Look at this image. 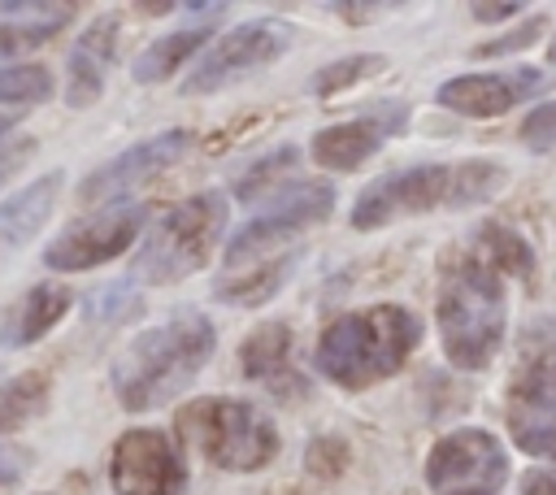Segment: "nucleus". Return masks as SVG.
<instances>
[{
	"label": "nucleus",
	"instance_id": "nucleus-1",
	"mask_svg": "<svg viewBox=\"0 0 556 495\" xmlns=\"http://www.w3.org/2000/svg\"><path fill=\"white\" fill-rule=\"evenodd\" d=\"M213 347H217V334L200 313H178L148 326L113 360V391L122 408L143 412V408L169 404L195 382Z\"/></svg>",
	"mask_w": 556,
	"mask_h": 495
},
{
	"label": "nucleus",
	"instance_id": "nucleus-2",
	"mask_svg": "<svg viewBox=\"0 0 556 495\" xmlns=\"http://www.w3.org/2000/svg\"><path fill=\"white\" fill-rule=\"evenodd\" d=\"M421 326L400 304H378L365 313L339 317L317 343V369L339 386H369L395 373L417 347Z\"/></svg>",
	"mask_w": 556,
	"mask_h": 495
},
{
	"label": "nucleus",
	"instance_id": "nucleus-3",
	"mask_svg": "<svg viewBox=\"0 0 556 495\" xmlns=\"http://www.w3.org/2000/svg\"><path fill=\"white\" fill-rule=\"evenodd\" d=\"M443 352L460 369H482L504 339V287L491 265H456L439 295Z\"/></svg>",
	"mask_w": 556,
	"mask_h": 495
},
{
	"label": "nucleus",
	"instance_id": "nucleus-4",
	"mask_svg": "<svg viewBox=\"0 0 556 495\" xmlns=\"http://www.w3.org/2000/svg\"><path fill=\"white\" fill-rule=\"evenodd\" d=\"M222 230H226V200L217 191L187 195L143 234L135 256V278L148 287H165L195 274L200 265H208V252L217 248Z\"/></svg>",
	"mask_w": 556,
	"mask_h": 495
},
{
	"label": "nucleus",
	"instance_id": "nucleus-5",
	"mask_svg": "<svg viewBox=\"0 0 556 495\" xmlns=\"http://www.w3.org/2000/svg\"><path fill=\"white\" fill-rule=\"evenodd\" d=\"M187 426L217 469H261L278 456V430L243 399H204L187 412Z\"/></svg>",
	"mask_w": 556,
	"mask_h": 495
},
{
	"label": "nucleus",
	"instance_id": "nucleus-6",
	"mask_svg": "<svg viewBox=\"0 0 556 495\" xmlns=\"http://www.w3.org/2000/svg\"><path fill=\"white\" fill-rule=\"evenodd\" d=\"M508 456L486 430H456L434 443L426 482L434 495H495L504 486Z\"/></svg>",
	"mask_w": 556,
	"mask_h": 495
},
{
	"label": "nucleus",
	"instance_id": "nucleus-7",
	"mask_svg": "<svg viewBox=\"0 0 556 495\" xmlns=\"http://www.w3.org/2000/svg\"><path fill=\"white\" fill-rule=\"evenodd\" d=\"M269 195H274L269 208L256 213V217L226 243V265H230V269H243L256 252L282 243L287 234H295V230L321 221V217L334 208V191H330V182H295V187H287V191H269Z\"/></svg>",
	"mask_w": 556,
	"mask_h": 495
},
{
	"label": "nucleus",
	"instance_id": "nucleus-8",
	"mask_svg": "<svg viewBox=\"0 0 556 495\" xmlns=\"http://www.w3.org/2000/svg\"><path fill=\"white\" fill-rule=\"evenodd\" d=\"M287 39H291L287 22H274V17L248 22V26L230 30L226 39H217V43H213V48L200 56V65L187 74L182 91H187V96L222 91L226 82H235V78H243V74H252V69L269 65V61H274V56L287 48Z\"/></svg>",
	"mask_w": 556,
	"mask_h": 495
},
{
	"label": "nucleus",
	"instance_id": "nucleus-9",
	"mask_svg": "<svg viewBox=\"0 0 556 495\" xmlns=\"http://www.w3.org/2000/svg\"><path fill=\"white\" fill-rule=\"evenodd\" d=\"M434 204H456V169H443V165L400 169L361 191V200L352 208V226L369 230V226H382L404 213H426Z\"/></svg>",
	"mask_w": 556,
	"mask_h": 495
},
{
	"label": "nucleus",
	"instance_id": "nucleus-10",
	"mask_svg": "<svg viewBox=\"0 0 556 495\" xmlns=\"http://www.w3.org/2000/svg\"><path fill=\"white\" fill-rule=\"evenodd\" d=\"M143 226V204H113L96 217H83L61 239L43 248V265L52 269H91L113 256H122Z\"/></svg>",
	"mask_w": 556,
	"mask_h": 495
},
{
	"label": "nucleus",
	"instance_id": "nucleus-11",
	"mask_svg": "<svg viewBox=\"0 0 556 495\" xmlns=\"http://www.w3.org/2000/svg\"><path fill=\"white\" fill-rule=\"evenodd\" d=\"M109 473L117 495H182V460L161 430H126Z\"/></svg>",
	"mask_w": 556,
	"mask_h": 495
},
{
	"label": "nucleus",
	"instance_id": "nucleus-12",
	"mask_svg": "<svg viewBox=\"0 0 556 495\" xmlns=\"http://www.w3.org/2000/svg\"><path fill=\"white\" fill-rule=\"evenodd\" d=\"M508 430L530 456H556V352H543L508 395Z\"/></svg>",
	"mask_w": 556,
	"mask_h": 495
},
{
	"label": "nucleus",
	"instance_id": "nucleus-13",
	"mask_svg": "<svg viewBox=\"0 0 556 495\" xmlns=\"http://www.w3.org/2000/svg\"><path fill=\"white\" fill-rule=\"evenodd\" d=\"M187 148V130H161L126 152H117L113 161H104L100 169H91L78 187V200L100 204V200H122L126 191H135L139 182H148L152 174H161L165 165H174Z\"/></svg>",
	"mask_w": 556,
	"mask_h": 495
},
{
	"label": "nucleus",
	"instance_id": "nucleus-14",
	"mask_svg": "<svg viewBox=\"0 0 556 495\" xmlns=\"http://www.w3.org/2000/svg\"><path fill=\"white\" fill-rule=\"evenodd\" d=\"M543 78L534 69H508V74H465L439 87V104L456 109L465 117H495L513 109L521 96H530Z\"/></svg>",
	"mask_w": 556,
	"mask_h": 495
},
{
	"label": "nucleus",
	"instance_id": "nucleus-15",
	"mask_svg": "<svg viewBox=\"0 0 556 495\" xmlns=\"http://www.w3.org/2000/svg\"><path fill=\"white\" fill-rule=\"evenodd\" d=\"M113 39H117V17L104 13L96 17L78 43L70 48V74H65V100L74 109H87L100 91H104V69H109V52H113Z\"/></svg>",
	"mask_w": 556,
	"mask_h": 495
},
{
	"label": "nucleus",
	"instance_id": "nucleus-16",
	"mask_svg": "<svg viewBox=\"0 0 556 495\" xmlns=\"http://www.w3.org/2000/svg\"><path fill=\"white\" fill-rule=\"evenodd\" d=\"M70 17H74V4H48V0L0 4V56H17L48 43Z\"/></svg>",
	"mask_w": 556,
	"mask_h": 495
},
{
	"label": "nucleus",
	"instance_id": "nucleus-17",
	"mask_svg": "<svg viewBox=\"0 0 556 495\" xmlns=\"http://www.w3.org/2000/svg\"><path fill=\"white\" fill-rule=\"evenodd\" d=\"M70 287H61V282H39V287H30L13 308H9V317L0 321V343L4 347H26V343H35L39 334H48L65 313H70Z\"/></svg>",
	"mask_w": 556,
	"mask_h": 495
},
{
	"label": "nucleus",
	"instance_id": "nucleus-18",
	"mask_svg": "<svg viewBox=\"0 0 556 495\" xmlns=\"http://www.w3.org/2000/svg\"><path fill=\"white\" fill-rule=\"evenodd\" d=\"M391 126H382L378 117H356V122H339L313 135V161L326 169H356L365 156H374L382 148Z\"/></svg>",
	"mask_w": 556,
	"mask_h": 495
},
{
	"label": "nucleus",
	"instance_id": "nucleus-19",
	"mask_svg": "<svg viewBox=\"0 0 556 495\" xmlns=\"http://www.w3.org/2000/svg\"><path fill=\"white\" fill-rule=\"evenodd\" d=\"M56 191H61V174H43L26 191L9 195L0 204V248H17V243H26L43 226L52 204H56Z\"/></svg>",
	"mask_w": 556,
	"mask_h": 495
},
{
	"label": "nucleus",
	"instance_id": "nucleus-20",
	"mask_svg": "<svg viewBox=\"0 0 556 495\" xmlns=\"http://www.w3.org/2000/svg\"><path fill=\"white\" fill-rule=\"evenodd\" d=\"M239 365H243L248 378L265 382L269 391H287V378H291V339H287V326H261L243 343Z\"/></svg>",
	"mask_w": 556,
	"mask_h": 495
},
{
	"label": "nucleus",
	"instance_id": "nucleus-21",
	"mask_svg": "<svg viewBox=\"0 0 556 495\" xmlns=\"http://www.w3.org/2000/svg\"><path fill=\"white\" fill-rule=\"evenodd\" d=\"M291 261H295V252H287V256H278V261H265V265L230 269V274H222V278L213 282V295L226 300V304H261V300H269V295L287 282Z\"/></svg>",
	"mask_w": 556,
	"mask_h": 495
},
{
	"label": "nucleus",
	"instance_id": "nucleus-22",
	"mask_svg": "<svg viewBox=\"0 0 556 495\" xmlns=\"http://www.w3.org/2000/svg\"><path fill=\"white\" fill-rule=\"evenodd\" d=\"M208 39V26H187V30H169L156 43H148L135 61V82H161L169 78L187 56L200 52V43Z\"/></svg>",
	"mask_w": 556,
	"mask_h": 495
},
{
	"label": "nucleus",
	"instance_id": "nucleus-23",
	"mask_svg": "<svg viewBox=\"0 0 556 495\" xmlns=\"http://www.w3.org/2000/svg\"><path fill=\"white\" fill-rule=\"evenodd\" d=\"M43 395H48V378H43V373L9 378V382L0 386V434L13 430V426H22L26 417H35L39 404H43Z\"/></svg>",
	"mask_w": 556,
	"mask_h": 495
},
{
	"label": "nucleus",
	"instance_id": "nucleus-24",
	"mask_svg": "<svg viewBox=\"0 0 556 495\" xmlns=\"http://www.w3.org/2000/svg\"><path fill=\"white\" fill-rule=\"evenodd\" d=\"M52 91V74L43 65H4L0 69V104L43 100Z\"/></svg>",
	"mask_w": 556,
	"mask_h": 495
},
{
	"label": "nucleus",
	"instance_id": "nucleus-25",
	"mask_svg": "<svg viewBox=\"0 0 556 495\" xmlns=\"http://www.w3.org/2000/svg\"><path fill=\"white\" fill-rule=\"evenodd\" d=\"M291 161H295V148H278V152H269L256 169H248V174L239 178V195H243V200H256V195L274 182V174H287V169H291Z\"/></svg>",
	"mask_w": 556,
	"mask_h": 495
},
{
	"label": "nucleus",
	"instance_id": "nucleus-26",
	"mask_svg": "<svg viewBox=\"0 0 556 495\" xmlns=\"http://www.w3.org/2000/svg\"><path fill=\"white\" fill-rule=\"evenodd\" d=\"M369 69H378V56H352V61L326 65V69L313 78V87H317L321 96H330L339 82H352V78H361V74H369Z\"/></svg>",
	"mask_w": 556,
	"mask_h": 495
},
{
	"label": "nucleus",
	"instance_id": "nucleus-27",
	"mask_svg": "<svg viewBox=\"0 0 556 495\" xmlns=\"http://www.w3.org/2000/svg\"><path fill=\"white\" fill-rule=\"evenodd\" d=\"M521 139H526L530 148H552V143H556V104H543L539 113H530Z\"/></svg>",
	"mask_w": 556,
	"mask_h": 495
},
{
	"label": "nucleus",
	"instance_id": "nucleus-28",
	"mask_svg": "<svg viewBox=\"0 0 556 495\" xmlns=\"http://www.w3.org/2000/svg\"><path fill=\"white\" fill-rule=\"evenodd\" d=\"M30 139H0V182H9L17 169H22V161L30 156Z\"/></svg>",
	"mask_w": 556,
	"mask_h": 495
},
{
	"label": "nucleus",
	"instance_id": "nucleus-29",
	"mask_svg": "<svg viewBox=\"0 0 556 495\" xmlns=\"http://www.w3.org/2000/svg\"><path fill=\"white\" fill-rule=\"evenodd\" d=\"M22 469H26V456H22L17 447H9V443H0V486H9V482H17V478H22Z\"/></svg>",
	"mask_w": 556,
	"mask_h": 495
},
{
	"label": "nucleus",
	"instance_id": "nucleus-30",
	"mask_svg": "<svg viewBox=\"0 0 556 495\" xmlns=\"http://www.w3.org/2000/svg\"><path fill=\"white\" fill-rule=\"evenodd\" d=\"M526 495H556V473H534L526 482Z\"/></svg>",
	"mask_w": 556,
	"mask_h": 495
},
{
	"label": "nucleus",
	"instance_id": "nucleus-31",
	"mask_svg": "<svg viewBox=\"0 0 556 495\" xmlns=\"http://www.w3.org/2000/svg\"><path fill=\"white\" fill-rule=\"evenodd\" d=\"M473 13L478 17H508V13H517V4H478Z\"/></svg>",
	"mask_w": 556,
	"mask_h": 495
},
{
	"label": "nucleus",
	"instance_id": "nucleus-32",
	"mask_svg": "<svg viewBox=\"0 0 556 495\" xmlns=\"http://www.w3.org/2000/svg\"><path fill=\"white\" fill-rule=\"evenodd\" d=\"M552 56H556V43H552Z\"/></svg>",
	"mask_w": 556,
	"mask_h": 495
}]
</instances>
